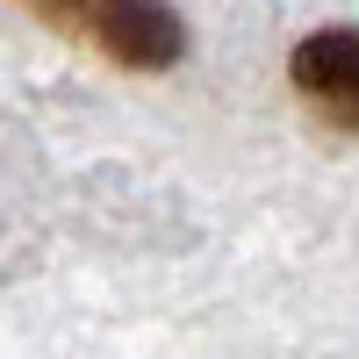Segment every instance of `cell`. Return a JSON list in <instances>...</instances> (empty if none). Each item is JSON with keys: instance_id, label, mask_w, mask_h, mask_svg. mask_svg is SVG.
<instances>
[{"instance_id": "obj_3", "label": "cell", "mask_w": 359, "mask_h": 359, "mask_svg": "<svg viewBox=\"0 0 359 359\" xmlns=\"http://www.w3.org/2000/svg\"><path fill=\"white\" fill-rule=\"evenodd\" d=\"M29 8H43L50 22H101L108 0H29Z\"/></svg>"}, {"instance_id": "obj_2", "label": "cell", "mask_w": 359, "mask_h": 359, "mask_svg": "<svg viewBox=\"0 0 359 359\" xmlns=\"http://www.w3.org/2000/svg\"><path fill=\"white\" fill-rule=\"evenodd\" d=\"M94 29H101V50L123 57V65H172L180 43H187L158 0H108Z\"/></svg>"}, {"instance_id": "obj_1", "label": "cell", "mask_w": 359, "mask_h": 359, "mask_svg": "<svg viewBox=\"0 0 359 359\" xmlns=\"http://www.w3.org/2000/svg\"><path fill=\"white\" fill-rule=\"evenodd\" d=\"M294 86L331 115V123L359 130V29H323L294 50Z\"/></svg>"}]
</instances>
